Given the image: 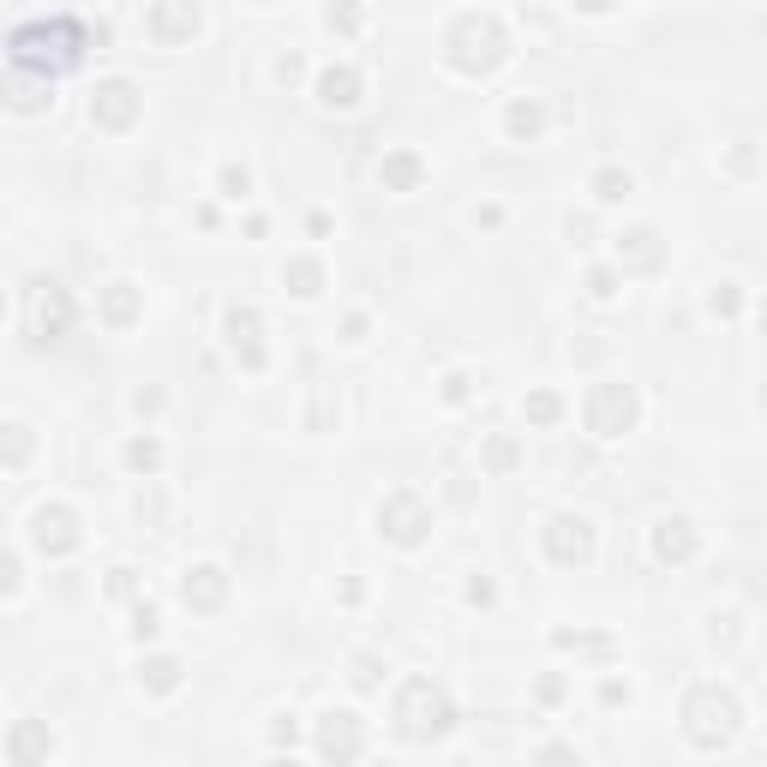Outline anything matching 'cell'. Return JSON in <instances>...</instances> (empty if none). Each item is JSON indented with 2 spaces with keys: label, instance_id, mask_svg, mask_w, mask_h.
<instances>
[{
  "label": "cell",
  "instance_id": "f546056e",
  "mask_svg": "<svg viewBox=\"0 0 767 767\" xmlns=\"http://www.w3.org/2000/svg\"><path fill=\"white\" fill-rule=\"evenodd\" d=\"M534 767H582V756H575L570 744H546V749H540V762H534Z\"/></svg>",
  "mask_w": 767,
  "mask_h": 767
},
{
  "label": "cell",
  "instance_id": "4316f807",
  "mask_svg": "<svg viewBox=\"0 0 767 767\" xmlns=\"http://www.w3.org/2000/svg\"><path fill=\"white\" fill-rule=\"evenodd\" d=\"M558 414H564V402H558L552 390H534V396H528V420H534V426H552Z\"/></svg>",
  "mask_w": 767,
  "mask_h": 767
},
{
  "label": "cell",
  "instance_id": "ac0fdd59",
  "mask_svg": "<svg viewBox=\"0 0 767 767\" xmlns=\"http://www.w3.org/2000/svg\"><path fill=\"white\" fill-rule=\"evenodd\" d=\"M378 174H384V186H390V192H414L420 181H426V162H420L414 150H390Z\"/></svg>",
  "mask_w": 767,
  "mask_h": 767
},
{
  "label": "cell",
  "instance_id": "7c38bea8",
  "mask_svg": "<svg viewBox=\"0 0 767 767\" xmlns=\"http://www.w3.org/2000/svg\"><path fill=\"white\" fill-rule=\"evenodd\" d=\"M48 749H55V737H48V725L43 720H19L7 732V756L12 767H36V762H48Z\"/></svg>",
  "mask_w": 767,
  "mask_h": 767
},
{
  "label": "cell",
  "instance_id": "4dcf8cb0",
  "mask_svg": "<svg viewBox=\"0 0 767 767\" xmlns=\"http://www.w3.org/2000/svg\"><path fill=\"white\" fill-rule=\"evenodd\" d=\"M247 186H252V174L228 162V169H222V192H228V198H247Z\"/></svg>",
  "mask_w": 767,
  "mask_h": 767
},
{
  "label": "cell",
  "instance_id": "8992f818",
  "mask_svg": "<svg viewBox=\"0 0 767 767\" xmlns=\"http://www.w3.org/2000/svg\"><path fill=\"white\" fill-rule=\"evenodd\" d=\"M378 534L396 546H420L432 534V504L420 492H390L378 504Z\"/></svg>",
  "mask_w": 767,
  "mask_h": 767
},
{
  "label": "cell",
  "instance_id": "3957f363",
  "mask_svg": "<svg viewBox=\"0 0 767 767\" xmlns=\"http://www.w3.org/2000/svg\"><path fill=\"white\" fill-rule=\"evenodd\" d=\"M737 725H744V708L725 684H696L684 696V737L696 749H725L737 737Z\"/></svg>",
  "mask_w": 767,
  "mask_h": 767
},
{
  "label": "cell",
  "instance_id": "5bb4252c",
  "mask_svg": "<svg viewBox=\"0 0 767 767\" xmlns=\"http://www.w3.org/2000/svg\"><path fill=\"white\" fill-rule=\"evenodd\" d=\"M696 528H689L684 516H672V522H660L654 528V558L660 564H689V558H696Z\"/></svg>",
  "mask_w": 767,
  "mask_h": 767
},
{
  "label": "cell",
  "instance_id": "d6986e66",
  "mask_svg": "<svg viewBox=\"0 0 767 767\" xmlns=\"http://www.w3.org/2000/svg\"><path fill=\"white\" fill-rule=\"evenodd\" d=\"M102 318H108L114 330L138 324V288L133 283H108V288H102Z\"/></svg>",
  "mask_w": 767,
  "mask_h": 767
},
{
  "label": "cell",
  "instance_id": "603a6c76",
  "mask_svg": "<svg viewBox=\"0 0 767 767\" xmlns=\"http://www.w3.org/2000/svg\"><path fill=\"white\" fill-rule=\"evenodd\" d=\"M504 126H510L516 138H540V133H546V108H540V102H510Z\"/></svg>",
  "mask_w": 767,
  "mask_h": 767
},
{
  "label": "cell",
  "instance_id": "7a4b0ae2",
  "mask_svg": "<svg viewBox=\"0 0 767 767\" xmlns=\"http://www.w3.org/2000/svg\"><path fill=\"white\" fill-rule=\"evenodd\" d=\"M396 737H408V744H432V737H444L456 725V701L444 684H432V677H408L402 689H396Z\"/></svg>",
  "mask_w": 767,
  "mask_h": 767
},
{
  "label": "cell",
  "instance_id": "e0dca14e",
  "mask_svg": "<svg viewBox=\"0 0 767 767\" xmlns=\"http://www.w3.org/2000/svg\"><path fill=\"white\" fill-rule=\"evenodd\" d=\"M318 96H324L330 108H354V102H360V72L354 67H324L318 72Z\"/></svg>",
  "mask_w": 767,
  "mask_h": 767
},
{
  "label": "cell",
  "instance_id": "cb8c5ba5",
  "mask_svg": "<svg viewBox=\"0 0 767 767\" xmlns=\"http://www.w3.org/2000/svg\"><path fill=\"white\" fill-rule=\"evenodd\" d=\"M67 324H72V300L60 288H48V300H43V336H67Z\"/></svg>",
  "mask_w": 767,
  "mask_h": 767
},
{
  "label": "cell",
  "instance_id": "83f0119b",
  "mask_svg": "<svg viewBox=\"0 0 767 767\" xmlns=\"http://www.w3.org/2000/svg\"><path fill=\"white\" fill-rule=\"evenodd\" d=\"M24 456H31V432L7 426V468H24Z\"/></svg>",
  "mask_w": 767,
  "mask_h": 767
},
{
  "label": "cell",
  "instance_id": "e575fe53",
  "mask_svg": "<svg viewBox=\"0 0 767 767\" xmlns=\"http://www.w3.org/2000/svg\"><path fill=\"white\" fill-rule=\"evenodd\" d=\"M756 318H762V336H767V300H762V312H756Z\"/></svg>",
  "mask_w": 767,
  "mask_h": 767
},
{
  "label": "cell",
  "instance_id": "484cf974",
  "mask_svg": "<svg viewBox=\"0 0 767 767\" xmlns=\"http://www.w3.org/2000/svg\"><path fill=\"white\" fill-rule=\"evenodd\" d=\"M594 192H599L606 204L630 198V174H623V169H599V174H594Z\"/></svg>",
  "mask_w": 767,
  "mask_h": 767
},
{
  "label": "cell",
  "instance_id": "f1b7e54d",
  "mask_svg": "<svg viewBox=\"0 0 767 767\" xmlns=\"http://www.w3.org/2000/svg\"><path fill=\"white\" fill-rule=\"evenodd\" d=\"M737 306H744V300H737V288H732V283H720V288L708 294V312H713V318H732Z\"/></svg>",
  "mask_w": 767,
  "mask_h": 767
},
{
  "label": "cell",
  "instance_id": "1f68e13d",
  "mask_svg": "<svg viewBox=\"0 0 767 767\" xmlns=\"http://www.w3.org/2000/svg\"><path fill=\"white\" fill-rule=\"evenodd\" d=\"M157 630H162V623H157V606H138V618H133V636H138V642H150Z\"/></svg>",
  "mask_w": 767,
  "mask_h": 767
},
{
  "label": "cell",
  "instance_id": "2e32d148",
  "mask_svg": "<svg viewBox=\"0 0 767 767\" xmlns=\"http://www.w3.org/2000/svg\"><path fill=\"white\" fill-rule=\"evenodd\" d=\"M228 336H234V354L240 360L252 366V373H259L264 366V324H259V312H252V306H234V312H228Z\"/></svg>",
  "mask_w": 767,
  "mask_h": 767
},
{
  "label": "cell",
  "instance_id": "ba28073f",
  "mask_svg": "<svg viewBox=\"0 0 767 767\" xmlns=\"http://www.w3.org/2000/svg\"><path fill=\"white\" fill-rule=\"evenodd\" d=\"M546 558L564 564V570L587 564V558H594V522L587 516H552L546 522Z\"/></svg>",
  "mask_w": 767,
  "mask_h": 767
},
{
  "label": "cell",
  "instance_id": "7402d4cb",
  "mask_svg": "<svg viewBox=\"0 0 767 767\" xmlns=\"http://www.w3.org/2000/svg\"><path fill=\"white\" fill-rule=\"evenodd\" d=\"M283 283L300 294V300H312V294L324 288V264H318V259H288L283 264Z\"/></svg>",
  "mask_w": 767,
  "mask_h": 767
},
{
  "label": "cell",
  "instance_id": "52a82bcc",
  "mask_svg": "<svg viewBox=\"0 0 767 767\" xmlns=\"http://www.w3.org/2000/svg\"><path fill=\"white\" fill-rule=\"evenodd\" d=\"M31 540H36V552H43V558H72L84 534H79V516H72L67 504H43L31 516Z\"/></svg>",
  "mask_w": 767,
  "mask_h": 767
},
{
  "label": "cell",
  "instance_id": "8d00e7d4",
  "mask_svg": "<svg viewBox=\"0 0 767 767\" xmlns=\"http://www.w3.org/2000/svg\"><path fill=\"white\" fill-rule=\"evenodd\" d=\"M271 767H294V762H271Z\"/></svg>",
  "mask_w": 767,
  "mask_h": 767
},
{
  "label": "cell",
  "instance_id": "30bf717a",
  "mask_svg": "<svg viewBox=\"0 0 767 767\" xmlns=\"http://www.w3.org/2000/svg\"><path fill=\"white\" fill-rule=\"evenodd\" d=\"M138 108H145V96H138L133 79H102L96 96H91V121L108 126V133H126V126L138 121Z\"/></svg>",
  "mask_w": 767,
  "mask_h": 767
},
{
  "label": "cell",
  "instance_id": "d590c367",
  "mask_svg": "<svg viewBox=\"0 0 767 767\" xmlns=\"http://www.w3.org/2000/svg\"><path fill=\"white\" fill-rule=\"evenodd\" d=\"M762 408H767V378H762Z\"/></svg>",
  "mask_w": 767,
  "mask_h": 767
},
{
  "label": "cell",
  "instance_id": "6da1fadb",
  "mask_svg": "<svg viewBox=\"0 0 767 767\" xmlns=\"http://www.w3.org/2000/svg\"><path fill=\"white\" fill-rule=\"evenodd\" d=\"M84 55V24L79 19H36V24H19L7 43V60L19 72H36V79H55V72L79 67Z\"/></svg>",
  "mask_w": 767,
  "mask_h": 767
},
{
  "label": "cell",
  "instance_id": "44dd1931",
  "mask_svg": "<svg viewBox=\"0 0 767 767\" xmlns=\"http://www.w3.org/2000/svg\"><path fill=\"white\" fill-rule=\"evenodd\" d=\"M7 96H12V108H19V114H31V108H43L48 79H36V72H19V67H12V72H7Z\"/></svg>",
  "mask_w": 767,
  "mask_h": 767
},
{
  "label": "cell",
  "instance_id": "9c48e42d",
  "mask_svg": "<svg viewBox=\"0 0 767 767\" xmlns=\"http://www.w3.org/2000/svg\"><path fill=\"white\" fill-rule=\"evenodd\" d=\"M318 749H324V756L336 762V767L360 762V749H366V725H360V713L330 708L324 720H318Z\"/></svg>",
  "mask_w": 767,
  "mask_h": 767
},
{
  "label": "cell",
  "instance_id": "9a60e30c",
  "mask_svg": "<svg viewBox=\"0 0 767 767\" xmlns=\"http://www.w3.org/2000/svg\"><path fill=\"white\" fill-rule=\"evenodd\" d=\"M660 259H666V247H660L654 228H630V234H618V264L623 271H660Z\"/></svg>",
  "mask_w": 767,
  "mask_h": 767
},
{
  "label": "cell",
  "instance_id": "4fadbf2b",
  "mask_svg": "<svg viewBox=\"0 0 767 767\" xmlns=\"http://www.w3.org/2000/svg\"><path fill=\"white\" fill-rule=\"evenodd\" d=\"M181 599L192 611H216L228 599V575L216 570V564H198V570H186V582H181Z\"/></svg>",
  "mask_w": 767,
  "mask_h": 767
},
{
  "label": "cell",
  "instance_id": "d4e9b609",
  "mask_svg": "<svg viewBox=\"0 0 767 767\" xmlns=\"http://www.w3.org/2000/svg\"><path fill=\"white\" fill-rule=\"evenodd\" d=\"M162 462V444L157 438H133L126 444V468H138V474H150V468Z\"/></svg>",
  "mask_w": 767,
  "mask_h": 767
},
{
  "label": "cell",
  "instance_id": "836d02e7",
  "mask_svg": "<svg viewBox=\"0 0 767 767\" xmlns=\"http://www.w3.org/2000/svg\"><path fill=\"white\" fill-rule=\"evenodd\" d=\"M108 594H121V599H126V594H133V570H114V582H108Z\"/></svg>",
  "mask_w": 767,
  "mask_h": 767
},
{
  "label": "cell",
  "instance_id": "277c9868",
  "mask_svg": "<svg viewBox=\"0 0 767 767\" xmlns=\"http://www.w3.org/2000/svg\"><path fill=\"white\" fill-rule=\"evenodd\" d=\"M504 55H510V36L492 12H462V19L450 24V36H444V60H450L456 72H468V79L492 72Z\"/></svg>",
  "mask_w": 767,
  "mask_h": 767
},
{
  "label": "cell",
  "instance_id": "d6a6232c",
  "mask_svg": "<svg viewBox=\"0 0 767 767\" xmlns=\"http://www.w3.org/2000/svg\"><path fill=\"white\" fill-rule=\"evenodd\" d=\"M587 294H594V300H611V294H618V276H611V271H594V276H587Z\"/></svg>",
  "mask_w": 767,
  "mask_h": 767
},
{
  "label": "cell",
  "instance_id": "8fae6325",
  "mask_svg": "<svg viewBox=\"0 0 767 767\" xmlns=\"http://www.w3.org/2000/svg\"><path fill=\"white\" fill-rule=\"evenodd\" d=\"M145 31L157 36L162 48H174V43H192V36H198V7H150L145 12Z\"/></svg>",
  "mask_w": 767,
  "mask_h": 767
},
{
  "label": "cell",
  "instance_id": "ffe728a7",
  "mask_svg": "<svg viewBox=\"0 0 767 767\" xmlns=\"http://www.w3.org/2000/svg\"><path fill=\"white\" fill-rule=\"evenodd\" d=\"M181 660H169V654H157V660H145V666H138V684L150 689V696H169V689H181Z\"/></svg>",
  "mask_w": 767,
  "mask_h": 767
},
{
  "label": "cell",
  "instance_id": "5b68a950",
  "mask_svg": "<svg viewBox=\"0 0 767 767\" xmlns=\"http://www.w3.org/2000/svg\"><path fill=\"white\" fill-rule=\"evenodd\" d=\"M636 414H642V402H636V390L630 384H594L587 390V402H582V420H587V432L594 438H623V432L636 426Z\"/></svg>",
  "mask_w": 767,
  "mask_h": 767
}]
</instances>
